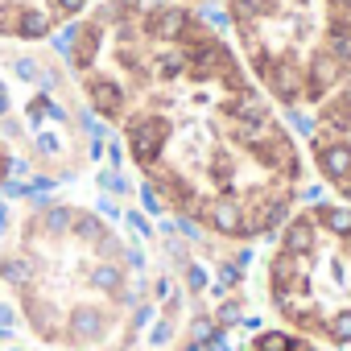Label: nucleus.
Segmentation results:
<instances>
[{"instance_id":"nucleus-1","label":"nucleus","mask_w":351,"mask_h":351,"mask_svg":"<svg viewBox=\"0 0 351 351\" xmlns=\"http://www.w3.org/2000/svg\"><path fill=\"white\" fill-rule=\"evenodd\" d=\"M95 25L145 191L223 240L277 232L302 191V153L215 25L165 0H108Z\"/></svg>"},{"instance_id":"nucleus-2","label":"nucleus","mask_w":351,"mask_h":351,"mask_svg":"<svg viewBox=\"0 0 351 351\" xmlns=\"http://www.w3.org/2000/svg\"><path fill=\"white\" fill-rule=\"evenodd\" d=\"M228 21L281 108H314L351 75V0H228Z\"/></svg>"},{"instance_id":"nucleus-3","label":"nucleus","mask_w":351,"mask_h":351,"mask_svg":"<svg viewBox=\"0 0 351 351\" xmlns=\"http://www.w3.org/2000/svg\"><path fill=\"white\" fill-rule=\"evenodd\" d=\"M273 314L318 347L351 343V207L310 203L289 211L265 265Z\"/></svg>"},{"instance_id":"nucleus-4","label":"nucleus","mask_w":351,"mask_h":351,"mask_svg":"<svg viewBox=\"0 0 351 351\" xmlns=\"http://www.w3.org/2000/svg\"><path fill=\"white\" fill-rule=\"evenodd\" d=\"M310 157L322 182L351 207V75L322 99L310 128Z\"/></svg>"},{"instance_id":"nucleus-5","label":"nucleus","mask_w":351,"mask_h":351,"mask_svg":"<svg viewBox=\"0 0 351 351\" xmlns=\"http://www.w3.org/2000/svg\"><path fill=\"white\" fill-rule=\"evenodd\" d=\"M244 351H330V347H318L302 335H289V330H261L248 339Z\"/></svg>"},{"instance_id":"nucleus-6","label":"nucleus","mask_w":351,"mask_h":351,"mask_svg":"<svg viewBox=\"0 0 351 351\" xmlns=\"http://www.w3.org/2000/svg\"><path fill=\"white\" fill-rule=\"evenodd\" d=\"M50 29H54V17L46 9H21L17 13V38L21 42H42V38H50Z\"/></svg>"},{"instance_id":"nucleus-7","label":"nucleus","mask_w":351,"mask_h":351,"mask_svg":"<svg viewBox=\"0 0 351 351\" xmlns=\"http://www.w3.org/2000/svg\"><path fill=\"white\" fill-rule=\"evenodd\" d=\"M25 116H29L34 124H42L46 116H50V120H62V124H66V112H62V108H58V104H54L50 95H34V99H29V108H25Z\"/></svg>"},{"instance_id":"nucleus-8","label":"nucleus","mask_w":351,"mask_h":351,"mask_svg":"<svg viewBox=\"0 0 351 351\" xmlns=\"http://www.w3.org/2000/svg\"><path fill=\"white\" fill-rule=\"evenodd\" d=\"M34 149H38L42 157H62V136L50 132V128H42V132L34 136Z\"/></svg>"},{"instance_id":"nucleus-9","label":"nucleus","mask_w":351,"mask_h":351,"mask_svg":"<svg viewBox=\"0 0 351 351\" xmlns=\"http://www.w3.org/2000/svg\"><path fill=\"white\" fill-rule=\"evenodd\" d=\"M13 75H17L21 83H38L42 62H38V58H29V54H21V58H13Z\"/></svg>"},{"instance_id":"nucleus-10","label":"nucleus","mask_w":351,"mask_h":351,"mask_svg":"<svg viewBox=\"0 0 351 351\" xmlns=\"http://www.w3.org/2000/svg\"><path fill=\"white\" fill-rule=\"evenodd\" d=\"M17 5H0V34H9V38H17Z\"/></svg>"},{"instance_id":"nucleus-11","label":"nucleus","mask_w":351,"mask_h":351,"mask_svg":"<svg viewBox=\"0 0 351 351\" xmlns=\"http://www.w3.org/2000/svg\"><path fill=\"white\" fill-rule=\"evenodd\" d=\"M75 29H79V25H66V29H58V34H54V50H58V54H62L66 62H71V46H75Z\"/></svg>"},{"instance_id":"nucleus-12","label":"nucleus","mask_w":351,"mask_h":351,"mask_svg":"<svg viewBox=\"0 0 351 351\" xmlns=\"http://www.w3.org/2000/svg\"><path fill=\"white\" fill-rule=\"evenodd\" d=\"M54 9H58V13H66V17H75V13H83V9H87V0H54Z\"/></svg>"},{"instance_id":"nucleus-13","label":"nucleus","mask_w":351,"mask_h":351,"mask_svg":"<svg viewBox=\"0 0 351 351\" xmlns=\"http://www.w3.org/2000/svg\"><path fill=\"white\" fill-rule=\"evenodd\" d=\"M38 87H42V95H50V91L58 87V71H46V66H42V75H38Z\"/></svg>"},{"instance_id":"nucleus-14","label":"nucleus","mask_w":351,"mask_h":351,"mask_svg":"<svg viewBox=\"0 0 351 351\" xmlns=\"http://www.w3.org/2000/svg\"><path fill=\"white\" fill-rule=\"evenodd\" d=\"M0 132H5V136H13V141H21V120L5 116V120H0Z\"/></svg>"},{"instance_id":"nucleus-15","label":"nucleus","mask_w":351,"mask_h":351,"mask_svg":"<svg viewBox=\"0 0 351 351\" xmlns=\"http://www.w3.org/2000/svg\"><path fill=\"white\" fill-rule=\"evenodd\" d=\"M9 112H13V99H9V91H5V87H0V120H5Z\"/></svg>"},{"instance_id":"nucleus-16","label":"nucleus","mask_w":351,"mask_h":351,"mask_svg":"<svg viewBox=\"0 0 351 351\" xmlns=\"http://www.w3.org/2000/svg\"><path fill=\"white\" fill-rule=\"evenodd\" d=\"M0 232H9V203L0 199Z\"/></svg>"},{"instance_id":"nucleus-17","label":"nucleus","mask_w":351,"mask_h":351,"mask_svg":"<svg viewBox=\"0 0 351 351\" xmlns=\"http://www.w3.org/2000/svg\"><path fill=\"white\" fill-rule=\"evenodd\" d=\"M0 87H5V79H0Z\"/></svg>"}]
</instances>
